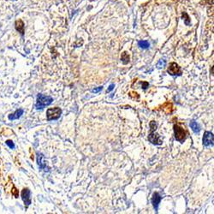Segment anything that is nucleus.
I'll return each mask as SVG.
<instances>
[{
    "label": "nucleus",
    "mask_w": 214,
    "mask_h": 214,
    "mask_svg": "<svg viewBox=\"0 0 214 214\" xmlns=\"http://www.w3.org/2000/svg\"><path fill=\"white\" fill-rule=\"evenodd\" d=\"M53 101V98L50 96H46L39 93L37 97V101L35 104V107L37 110L44 109L46 106L50 105Z\"/></svg>",
    "instance_id": "2"
},
{
    "label": "nucleus",
    "mask_w": 214,
    "mask_h": 214,
    "mask_svg": "<svg viewBox=\"0 0 214 214\" xmlns=\"http://www.w3.org/2000/svg\"><path fill=\"white\" fill-rule=\"evenodd\" d=\"M138 45H139V46H140V48H142V49H148V47L150 46V44H149V42H148V40H140V41L138 42Z\"/></svg>",
    "instance_id": "14"
},
{
    "label": "nucleus",
    "mask_w": 214,
    "mask_h": 214,
    "mask_svg": "<svg viewBox=\"0 0 214 214\" xmlns=\"http://www.w3.org/2000/svg\"><path fill=\"white\" fill-rule=\"evenodd\" d=\"M214 137L212 133L209 131H206L203 137V144L205 147H209V146H213Z\"/></svg>",
    "instance_id": "6"
},
{
    "label": "nucleus",
    "mask_w": 214,
    "mask_h": 214,
    "mask_svg": "<svg viewBox=\"0 0 214 214\" xmlns=\"http://www.w3.org/2000/svg\"><path fill=\"white\" fill-rule=\"evenodd\" d=\"M174 133H175V140L178 141H183L186 138V131L183 130V128L180 127L177 124L174 125Z\"/></svg>",
    "instance_id": "4"
},
{
    "label": "nucleus",
    "mask_w": 214,
    "mask_h": 214,
    "mask_svg": "<svg viewBox=\"0 0 214 214\" xmlns=\"http://www.w3.org/2000/svg\"><path fill=\"white\" fill-rule=\"evenodd\" d=\"M190 127H191V129L193 130V131L194 132V133H196V134L200 133V125L197 123V122H195V121H192V122H190Z\"/></svg>",
    "instance_id": "11"
},
{
    "label": "nucleus",
    "mask_w": 214,
    "mask_h": 214,
    "mask_svg": "<svg viewBox=\"0 0 214 214\" xmlns=\"http://www.w3.org/2000/svg\"><path fill=\"white\" fill-rule=\"evenodd\" d=\"M161 199H162V197L160 196V194H159L158 193H154L153 194L151 201H152V204H153V207H154V209L156 211L158 210V204L160 203Z\"/></svg>",
    "instance_id": "8"
},
{
    "label": "nucleus",
    "mask_w": 214,
    "mask_h": 214,
    "mask_svg": "<svg viewBox=\"0 0 214 214\" xmlns=\"http://www.w3.org/2000/svg\"><path fill=\"white\" fill-rule=\"evenodd\" d=\"M16 29L21 34H24V22L22 20H17L16 21Z\"/></svg>",
    "instance_id": "9"
},
{
    "label": "nucleus",
    "mask_w": 214,
    "mask_h": 214,
    "mask_svg": "<svg viewBox=\"0 0 214 214\" xmlns=\"http://www.w3.org/2000/svg\"><path fill=\"white\" fill-rule=\"evenodd\" d=\"M169 74L171 75H182V70L179 65L176 63H171L170 64V67L167 70Z\"/></svg>",
    "instance_id": "5"
},
{
    "label": "nucleus",
    "mask_w": 214,
    "mask_h": 214,
    "mask_svg": "<svg viewBox=\"0 0 214 214\" xmlns=\"http://www.w3.org/2000/svg\"><path fill=\"white\" fill-rule=\"evenodd\" d=\"M121 60H122V62H123V64H127V63L130 62V55H129L126 52H124L122 53Z\"/></svg>",
    "instance_id": "13"
},
{
    "label": "nucleus",
    "mask_w": 214,
    "mask_h": 214,
    "mask_svg": "<svg viewBox=\"0 0 214 214\" xmlns=\"http://www.w3.org/2000/svg\"><path fill=\"white\" fill-rule=\"evenodd\" d=\"M148 86H149V83L147 82V81H143L142 82V88H143V89H147L148 88Z\"/></svg>",
    "instance_id": "20"
},
{
    "label": "nucleus",
    "mask_w": 214,
    "mask_h": 214,
    "mask_svg": "<svg viewBox=\"0 0 214 214\" xmlns=\"http://www.w3.org/2000/svg\"><path fill=\"white\" fill-rule=\"evenodd\" d=\"M62 114V110L58 107L55 108H50L46 112V116L48 121H52V120H57Z\"/></svg>",
    "instance_id": "3"
},
{
    "label": "nucleus",
    "mask_w": 214,
    "mask_h": 214,
    "mask_svg": "<svg viewBox=\"0 0 214 214\" xmlns=\"http://www.w3.org/2000/svg\"><path fill=\"white\" fill-rule=\"evenodd\" d=\"M12 194H13V195H14L16 198H17L18 195H19V194H18V190L16 189V188L15 186H13V189H12Z\"/></svg>",
    "instance_id": "18"
},
{
    "label": "nucleus",
    "mask_w": 214,
    "mask_h": 214,
    "mask_svg": "<svg viewBox=\"0 0 214 214\" xmlns=\"http://www.w3.org/2000/svg\"><path fill=\"white\" fill-rule=\"evenodd\" d=\"M162 109L165 113H171L172 112V104L170 102H166L165 105L162 106Z\"/></svg>",
    "instance_id": "12"
},
{
    "label": "nucleus",
    "mask_w": 214,
    "mask_h": 214,
    "mask_svg": "<svg viewBox=\"0 0 214 214\" xmlns=\"http://www.w3.org/2000/svg\"><path fill=\"white\" fill-rule=\"evenodd\" d=\"M5 143H6V145H7V146H9V148H11V149H14L15 148V144L12 140H6V142H5Z\"/></svg>",
    "instance_id": "17"
},
{
    "label": "nucleus",
    "mask_w": 214,
    "mask_h": 214,
    "mask_svg": "<svg viewBox=\"0 0 214 214\" xmlns=\"http://www.w3.org/2000/svg\"><path fill=\"white\" fill-rule=\"evenodd\" d=\"M102 87H98V88H94V89H93L92 90V92L93 93H98V92H100L102 90Z\"/></svg>",
    "instance_id": "19"
},
{
    "label": "nucleus",
    "mask_w": 214,
    "mask_h": 214,
    "mask_svg": "<svg viewBox=\"0 0 214 214\" xmlns=\"http://www.w3.org/2000/svg\"><path fill=\"white\" fill-rule=\"evenodd\" d=\"M114 87H115V85H114V84H111V85H110L109 88L107 89V93H109V92L112 91L113 89H114Z\"/></svg>",
    "instance_id": "21"
},
{
    "label": "nucleus",
    "mask_w": 214,
    "mask_h": 214,
    "mask_svg": "<svg viewBox=\"0 0 214 214\" xmlns=\"http://www.w3.org/2000/svg\"><path fill=\"white\" fill-rule=\"evenodd\" d=\"M183 19H184V22H185V24L189 25L190 24V19H189V16H188V14H187L186 12H183Z\"/></svg>",
    "instance_id": "15"
},
{
    "label": "nucleus",
    "mask_w": 214,
    "mask_h": 214,
    "mask_svg": "<svg viewBox=\"0 0 214 214\" xmlns=\"http://www.w3.org/2000/svg\"><path fill=\"white\" fill-rule=\"evenodd\" d=\"M21 199L24 201L25 206L28 207L31 204V192L28 189H24L21 191Z\"/></svg>",
    "instance_id": "7"
},
{
    "label": "nucleus",
    "mask_w": 214,
    "mask_h": 214,
    "mask_svg": "<svg viewBox=\"0 0 214 214\" xmlns=\"http://www.w3.org/2000/svg\"><path fill=\"white\" fill-rule=\"evenodd\" d=\"M158 124L155 121H152L150 123V128H151V133L149 134L148 135V140L150 142H152L153 144L154 145H161L162 144V140L160 139V136L158 135V134L156 133L155 131L157 130Z\"/></svg>",
    "instance_id": "1"
},
{
    "label": "nucleus",
    "mask_w": 214,
    "mask_h": 214,
    "mask_svg": "<svg viewBox=\"0 0 214 214\" xmlns=\"http://www.w3.org/2000/svg\"><path fill=\"white\" fill-rule=\"evenodd\" d=\"M165 64H166V61L165 60H159L158 63H157V67L159 68V69H161V68L165 66Z\"/></svg>",
    "instance_id": "16"
},
{
    "label": "nucleus",
    "mask_w": 214,
    "mask_h": 214,
    "mask_svg": "<svg viewBox=\"0 0 214 214\" xmlns=\"http://www.w3.org/2000/svg\"><path fill=\"white\" fill-rule=\"evenodd\" d=\"M22 114H23V110L19 109V110H17V111H16V112L13 113V114L9 115L8 117H9V119L10 120H16V119H18V118H20Z\"/></svg>",
    "instance_id": "10"
}]
</instances>
